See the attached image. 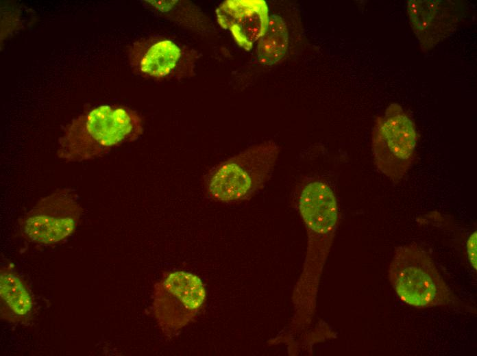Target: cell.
<instances>
[{"label": "cell", "mask_w": 477, "mask_h": 356, "mask_svg": "<svg viewBox=\"0 0 477 356\" xmlns=\"http://www.w3.org/2000/svg\"><path fill=\"white\" fill-rule=\"evenodd\" d=\"M143 132V120L136 111L119 105H100L64 127L57 155L67 162L94 160L136 140Z\"/></svg>", "instance_id": "obj_1"}, {"label": "cell", "mask_w": 477, "mask_h": 356, "mask_svg": "<svg viewBox=\"0 0 477 356\" xmlns=\"http://www.w3.org/2000/svg\"><path fill=\"white\" fill-rule=\"evenodd\" d=\"M278 154L274 142H265L220 163L208 175V194L223 203L250 199L270 179Z\"/></svg>", "instance_id": "obj_2"}, {"label": "cell", "mask_w": 477, "mask_h": 356, "mask_svg": "<svg viewBox=\"0 0 477 356\" xmlns=\"http://www.w3.org/2000/svg\"><path fill=\"white\" fill-rule=\"evenodd\" d=\"M389 278L399 298L415 307L446 305L453 299L430 254L416 244L395 249Z\"/></svg>", "instance_id": "obj_3"}, {"label": "cell", "mask_w": 477, "mask_h": 356, "mask_svg": "<svg viewBox=\"0 0 477 356\" xmlns=\"http://www.w3.org/2000/svg\"><path fill=\"white\" fill-rule=\"evenodd\" d=\"M416 143L415 124L398 104H391L376 118L372 130L374 162L393 183H398L410 168Z\"/></svg>", "instance_id": "obj_4"}, {"label": "cell", "mask_w": 477, "mask_h": 356, "mask_svg": "<svg viewBox=\"0 0 477 356\" xmlns=\"http://www.w3.org/2000/svg\"><path fill=\"white\" fill-rule=\"evenodd\" d=\"M82 213L77 192L60 188L40 199L19 220L22 237L27 242L53 245L70 237Z\"/></svg>", "instance_id": "obj_5"}, {"label": "cell", "mask_w": 477, "mask_h": 356, "mask_svg": "<svg viewBox=\"0 0 477 356\" xmlns=\"http://www.w3.org/2000/svg\"><path fill=\"white\" fill-rule=\"evenodd\" d=\"M206 299L196 275L184 271L169 273L154 286L153 312L164 335L171 338L193 320Z\"/></svg>", "instance_id": "obj_6"}, {"label": "cell", "mask_w": 477, "mask_h": 356, "mask_svg": "<svg viewBox=\"0 0 477 356\" xmlns=\"http://www.w3.org/2000/svg\"><path fill=\"white\" fill-rule=\"evenodd\" d=\"M132 67L139 74L155 79L182 77L193 73L195 53L164 38H147L130 47Z\"/></svg>", "instance_id": "obj_7"}, {"label": "cell", "mask_w": 477, "mask_h": 356, "mask_svg": "<svg viewBox=\"0 0 477 356\" xmlns=\"http://www.w3.org/2000/svg\"><path fill=\"white\" fill-rule=\"evenodd\" d=\"M298 206L311 239L319 246L326 245L334 233L338 221L335 195L323 181L304 178L298 186Z\"/></svg>", "instance_id": "obj_8"}, {"label": "cell", "mask_w": 477, "mask_h": 356, "mask_svg": "<svg viewBox=\"0 0 477 356\" xmlns=\"http://www.w3.org/2000/svg\"><path fill=\"white\" fill-rule=\"evenodd\" d=\"M216 15L219 25L246 51L265 34L270 17L264 0H227L218 7Z\"/></svg>", "instance_id": "obj_9"}, {"label": "cell", "mask_w": 477, "mask_h": 356, "mask_svg": "<svg viewBox=\"0 0 477 356\" xmlns=\"http://www.w3.org/2000/svg\"><path fill=\"white\" fill-rule=\"evenodd\" d=\"M436 1H411V25L423 46L432 47L453 29L455 17L446 3Z\"/></svg>", "instance_id": "obj_10"}, {"label": "cell", "mask_w": 477, "mask_h": 356, "mask_svg": "<svg viewBox=\"0 0 477 356\" xmlns=\"http://www.w3.org/2000/svg\"><path fill=\"white\" fill-rule=\"evenodd\" d=\"M34 298L29 286L12 266L0 269L1 318L14 323L29 320L34 309Z\"/></svg>", "instance_id": "obj_11"}, {"label": "cell", "mask_w": 477, "mask_h": 356, "mask_svg": "<svg viewBox=\"0 0 477 356\" xmlns=\"http://www.w3.org/2000/svg\"><path fill=\"white\" fill-rule=\"evenodd\" d=\"M289 47L288 30L284 20L278 15L269 17L267 29L258 40L256 54L260 62L271 66L286 54Z\"/></svg>", "instance_id": "obj_12"}, {"label": "cell", "mask_w": 477, "mask_h": 356, "mask_svg": "<svg viewBox=\"0 0 477 356\" xmlns=\"http://www.w3.org/2000/svg\"><path fill=\"white\" fill-rule=\"evenodd\" d=\"M467 250L470 264L474 269L476 270V231H474L469 238Z\"/></svg>", "instance_id": "obj_13"}]
</instances>
